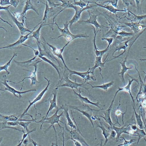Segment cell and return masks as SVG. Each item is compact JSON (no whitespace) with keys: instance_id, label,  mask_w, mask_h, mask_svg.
<instances>
[{"instance_id":"obj_1","label":"cell","mask_w":146,"mask_h":146,"mask_svg":"<svg viewBox=\"0 0 146 146\" xmlns=\"http://www.w3.org/2000/svg\"><path fill=\"white\" fill-rule=\"evenodd\" d=\"M68 107L72 108L73 110H76L79 112H81L84 116H85L88 119L90 120V122L92 125L94 130V133L95 135V139H96V134L95 129H94V125L93 120L96 119V117L93 115V113H97L100 111L103 110L104 109H100V110H94L91 109L89 106L87 105H83L82 106H79V107H74V106H69L68 105Z\"/></svg>"},{"instance_id":"obj_2","label":"cell","mask_w":146,"mask_h":146,"mask_svg":"<svg viewBox=\"0 0 146 146\" xmlns=\"http://www.w3.org/2000/svg\"><path fill=\"white\" fill-rule=\"evenodd\" d=\"M54 24H56L58 30L61 33V35L60 36H58V37L51 38V39H58L59 38L61 37H64L66 38V40L68 42H71L73 40L76 38H87L89 37V36L85 35V34H77V35H74L72 34L69 31L68 29V26H69V23L68 22H66L65 23H63L64 25V29H61L59 27L58 25L57 24L56 22L54 23Z\"/></svg>"},{"instance_id":"obj_3","label":"cell","mask_w":146,"mask_h":146,"mask_svg":"<svg viewBox=\"0 0 146 146\" xmlns=\"http://www.w3.org/2000/svg\"><path fill=\"white\" fill-rule=\"evenodd\" d=\"M61 110V109L60 107H57L56 111L55 113H54L53 116H51V117H48L46 118L44 121L41 124V126H40V129H42V125H43V124L44 123H49V124H51V126H50L46 130V131H47L49 129L51 128V127H53V128H54V130L55 132L56 133V130L55 127L54 126V124H55V123H57V124H58V126H59V127H60L61 129L62 128H63V127H62V126L60 125V124H59V122H61V123H63V124L64 123L63 121H61L60 120V118L62 116H64V111L62 112V113H61L60 115H58V113L59 111Z\"/></svg>"},{"instance_id":"obj_4","label":"cell","mask_w":146,"mask_h":146,"mask_svg":"<svg viewBox=\"0 0 146 146\" xmlns=\"http://www.w3.org/2000/svg\"><path fill=\"white\" fill-rule=\"evenodd\" d=\"M71 113H72L73 120L74 121L75 123L76 124V126H77V129H71V131L69 130L66 124H65L66 130L67 133H68L70 135V138H69L68 139H70V138H72L73 139H75V140L79 141V142H80L82 145L90 146L86 143V141L85 140L84 137L82 133H81L80 130L79 129V127H78L77 124H76L74 118V116H73V113L72 110H71Z\"/></svg>"},{"instance_id":"obj_5","label":"cell","mask_w":146,"mask_h":146,"mask_svg":"<svg viewBox=\"0 0 146 146\" xmlns=\"http://www.w3.org/2000/svg\"><path fill=\"white\" fill-rule=\"evenodd\" d=\"M42 60H40V61H36V62H34L32 63V64H30L29 66H34L35 68V69L34 72H32V71H29V70H25V69H23V70L25 71H28V72H31L32 73V74L31 76H30L29 77H26L25 78H23L21 81L20 82H12L11 81H7V82H11L15 84H17L20 83L22 82H24V80L27 79H30L31 80V85L34 86L36 83H39L40 82H38L37 79V76L36 73L37 71L38 68V64L40 62H42Z\"/></svg>"},{"instance_id":"obj_6","label":"cell","mask_w":146,"mask_h":146,"mask_svg":"<svg viewBox=\"0 0 146 146\" xmlns=\"http://www.w3.org/2000/svg\"><path fill=\"white\" fill-rule=\"evenodd\" d=\"M5 76V79H4V82H1V83L4 85L5 86V87L3 89H1V91H3V92H10L11 93L13 94V95L18 98H22V96L21 94H24L27 93L29 92H33V91H36V89H32V90H27L26 91H23V92H21V91H18L15 90L14 88L10 86L9 84H7V80L6 79V76Z\"/></svg>"},{"instance_id":"obj_7","label":"cell","mask_w":146,"mask_h":146,"mask_svg":"<svg viewBox=\"0 0 146 146\" xmlns=\"http://www.w3.org/2000/svg\"><path fill=\"white\" fill-rule=\"evenodd\" d=\"M44 79H46L47 81V86H46V87L45 88L44 90H43V91H42V92H40V93L39 94H38V95L36 97V98L34 99V100L33 101V102H31L30 101H29V105L28 106V107H27V109H26V110H24V111H23V113L22 114H21V116L20 117V118H21V119H22L23 117V116H25V115H28L29 116H30V117L31 116V115H30V114L28 113V111L29 109H30V108L31 107L32 105H33V104H34L36 103L37 102L40 101V100H41V99H42L43 96H44V94H45L46 92L48 90V87H49V85H50V80H48V79H47V78H46L45 77H44Z\"/></svg>"},{"instance_id":"obj_8","label":"cell","mask_w":146,"mask_h":146,"mask_svg":"<svg viewBox=\"0 0 146 146\" xmlns=\"http://www.w3.org/2000/svg\"><path fill=\"white\" fill-rule=\"evenodd\" d=\"M65 70H67L68 73L69 74V76H71L72 75L76 74L79 76L80 77H82L83 80H84V82L89 81H96V79L95 78V76H91L90 74H91V68L89 67V69L87 72H76V71H72L70 70L68 68H65Z\"/></svg>"},{"instance_id":"obj_9","label":"cell","mask_w":146,"mask_h":146,"mask_svg":"<svg viewBox=\"0 0 146 146\" xmlns=\"http://www.w3.org/2000/svg\"><path fill=\"white\" fill-rule=\"evenodd\" d=\"M62 80H63V81L65 82V83L58 86L56 88H57V89L58 87L65 86V87H70V88H72L73 90L74 89H76V90H78V87H83V88H84L86 90H88V91H89L87 88L83 86L84 84L78 83H77V82H76V79H75V82H72V81H71V80L69 79V77H68V74L66 76H65L64 78H63V77H62Z\"/></svg>"},{"instance_id":"obj_10","label":"cell","mask_w":146,"mask_h":146,"mask_svg":"<svg viewBox=\"0 0 146 146\" xmlns=\"http://www.w3.org/2000/svg\"><path fill=\"white\" fill-rule=\"evenodd\" d=\"M88 3V5L83 9H82L79 6H76L75 9H74L75 11V13L74 15V17H73L72 19L68 22V23H69V25H70V27H72L74 23L77 22L79 20V19L81 18V14H82V12L84 11H86L88 9L93 8L94 6H89V3Z\"/></svg>"},{"instance_id":"obj_11","label":"cell","mask_w":146,"mask_h":146,"mask_svg":"<svg viewBox=\"0 0 146 146\" xmlns=\"http://www.w3.org/2000/svg\"><path fill=\"white\" fill-rule=\"evenodd\" d=\"M89 13L90 16V19L86 20V21H79V23H87V24H91L94 25L95 26L96 30H98L99 28L105 27L108 28V27H105V26H101L99 24V23L97 21V17L98 16H100V14H92L89 10L86 11Z\"/></svg>"},{"instance_id":"obj_12","label":"cell","mask_w":146,"mask_h":146,"mask_svg":"<svg viewBox=\"0 0 146 146\" xmlns=\"http://www.w3.org/2000/svg\"><path fill=\"white\" fill-rule=\"evenodd\" d=\"M70 42V41H69V42H68L61 49H58V48H57L56 47L54 46L53 45L50 44H48V42H46V43L48 46H49L51 48V51L53 52L54 54L58 58L62 60L63 64H64V65L65 68H67L68 67H67V66L66 65L65 63L64 58H63V55H62V54H63V52L64 51L65 48L69 44Z\"/></svg>"},{"instance_id":"obj_13","label":"cell","mask_w":146,"mask_h":146,"mask_svg":"<svg viewBox=\"0 0 146 146\" xmlns=\"http://www.w3.org/2000/svg\"><path fill=\"white\" fill-rule=\"evenodd\" d=\"M131 124L129 125H127L126 126V125H124L123 127H116L115 124L113 125L112 126V128L111 129L114 130L116 133H117V137L116 138V140L117 142L120 140V138L121 137V134L123 133H125V134H128L130 135L129 132V131L131 130Z\"/></svg>"},{"instance_id":"obj_14","label":"cell","mask_w":146,"mask_h":146,"mask_svg":"<svg viewBox=\"0 0 146 146\" xmlns=\"http://www.w3.org/2000/svg\"><path fill=\"white\" fill-rule=\"evenodd\" d=\"M127 74L128 75V76L129 77H130V78H131V80H130V79H128L129 83L126 86H124V87H123V88H120V87H118V91L116 92L115 95H117L118 93L119 92H120V91H124L128 92L129 94L130 95L131 97V99H132V102H133L134 106H135V100H134L133 96L131 94V85L132 84V82H133L134 81H135V82H137L138 84L139 85V82H138V81L137 79H135V78H134V77H131V76H130L129 74L128 73H127Z\"/></svg>"},{"instance_id":"obj_15","label":"cell","mask_w":146,"mask_h":146,"mask_svg":"<svg viewBox=\"0 0 146 146\" xmlns=\"http://www.w3.org/2000/svg\"><path fill=\"white\" fill-rule=\"evenodd\" d=\"M9 11L10 10L8 11V13H9V14L10 16L11 17L13 21V22H14V23L17 25V27L19 29V30L21 35L23 36V35L25 34L26 32H29V33H30V32L32 31L30 30L31 29H29L26 28L24 26V23L23 22H20L18 21L17 18L15 17V16H14L13 13L11 12L12 13V15L11 13Z\"/></svg>"},{"instance_id":"obj_16","label":"cell","mask_w":146,"mask_h":146,"mask_svg":"<svg viewBox=\"0 0 146 146\" xmlns=\"http://www.w3.org/2000/svg\"><path fill=\"white\" fill-rule=\"evenodd\" d=\"M31 9L34 10L38 15H39L37 9L35 8L34 4H33L32 1L31 0H27L26 1V3H25V5L24 6V8H23L22 13L19 14V17H21L22 22L24 23V18L26 16L27 12L28 11Z\"/></svg>"},{"instance_id":"obj_17","label":"cell","mask_w":146,"mask_h":146,"mask_svg":"<svg viewBox=\"0 0 146 146\" xmlns=\"http://www.w3.org/2000/svg\"><path fill=\"white\" fill-rule=\"evenodd\" d=\"M39 25V24L37 25L33 29V30L31 32L29 33V34H27V35H25V36H23V35H21L20 37L19 38V40L15 42V43H13V44H11L8 45V46H6L3 47H1L0 49H3V48H9L11 47H16L18 46L19 45L21 44H23V43H24L25 41L27 40L28 38H29V36L30 35L31 33H33L34 32V30Z\"/></svg>"},{"instance_id":"obj_18","label":"cell","mask_w":146,"mask_h":146,"mask_svg":"<svg viewBox=\"0 0 146 146\" xmlns=\"http://www.w3.org/2000/svg\"><path fill=\"white\" fill-rule=\"evenodd\" d=\"M116 96V95H114L113 100L111 102V104L109 108H108L107 110H106L104 111L103 113L104 114V116H99V117H101L104 119V120L106 121V122L110 125L111 129L112 128L113 125H114V124L113 123L112 121H111V118L110 113L111 111L112 110V108L113 105V102H114V99H115Z\"/></svg>"},{"instance_id":"obj_19","label":"cell","mask_w":146,"mask_h":146,"mask_svg":"<svg viewBox=\"0 0 146 146\" xmlns=\"http://www.w3.org/2000/svg\"><path fill=\"white\" fill-rule=\"evenodd\" d=\"M73 90L74 91V94L76 96L77 98L82 102L83 104L85 103L86 104H92V105H94L96 107H98L100 109H102V107H100V104L99 101H98L97 102H91V101L87 97H83V96H82L81 94V92L80 91V88L79 89V93H76L74 90Z\"/></svg>"},{"instance_id":"obj_20","label":"cell","mask_w":146,"mask_h":146,"mask_svg":"<svg viewBox=\"0 0 146 146\" xmlns=\"http://www.w3.org/2000/svg\"><path fill=\"white\" fill-rule=\"evenodd\" d=\"M57 89V88H56L55 90H54L53 91V92H52V94H53V95H54V97H53L52 100L50 101V107H49V109H48L46 116L45 117H43V118H42V120L43 121V122L44 121L46 118H47L48 116V114H49V113L50 112L51 113V111L54 108H55V109H56L58 107L57 106L56 103Z\"/></svg>"},{"instance_id":"obj_21","label":"cell","mask_w":146,"mask_h":146,"mask_svg":"<svg viewBox=\"0 0 146 146\" xmlns=\"http://www.w3.org/2000/svg\"><path fill=\"white\" fill-rule=\"evenodd\" d=\"M61 110H64V117L66 118L68 121V125L70 126L71 128V129H77V126H76L74 124L72 120L69 116L68 113V107L67 105L65 104V105H62L60 107Z\"/></svg>"},{"instance_id":"obj_22","label":"cell","mask_w":146,"mask_h":146,"mask_svg":"<svg viewBox=\"0 0 146 146\" xmlns=\"http://www.w3.org/2000/svg\"><path fill=\"white\" fill-rule=\"evenodd\" d=\"M21 115H11L4 116L0 114L1 117V124L7 125V122L9 121H16L20 118Z\"/></svg>"},{"instance_id":"obj_23","label":"cell","mask_w":146,"mask_h":146,"mask_svg":"<svg viewBox=\"0 0 146 146\" xmlns=\"http://www.w3.org/2000/svg\"><path fill=\"white\" fill-rule=\"evenodd\" d=\"M131 21V23H126V22H121L122 23H124L127 27H129L131 29V30L133 31L135 34L137 33L139 31L141 30L144 28L146 27V26L145 25H141L140 23L137 22H133L132 20L129 19Z\"/></svg>"},{"instance_id":"obj_24","label":"cell","mask_w":146,"mask_h":146,"mask_svg":"<svg viewBox=\"0 0 146 146\" xmlns=\"http://www.w3.org/2000/svg\"><path fill=\"white\" fill-rule=\"evenodd\" d=\"M85 1L86 3H94L96 5H97V6H100V7H102V8H104V9H107V10L109 11L111 13H114L116 14V16L117 17V13L119 11H123V12H127V10L126 9H116L114 8L111 5H101L99 3H97L94 1Z\"/></svg>"},{"instance_id":"obj_25","label":"cell","mask_w":146,"mask_h":146,"mask_svg":"<svg viewBox=\"0 0 146 146\" xmlns=\"http://www.w3.org/2000/svg\"><path fill=\"white\" fill-rule=\"evenodd\" d=\"M96 119H97L98 120H99V121H100V124L96 123V127H97L100 128L102 129V131L103 135H104L105 139V143H104V145H103V146H104L107 145V142H108V141H109L108 140V138H109V137H110V135L111 130H108L105 128V127L104 126L103 124V123L102 122L100 119V118L97 117L96 118Z\"/></svg>"},{"instance_id":"obj_26","label":"cell","mask_w":146,"mask_h":146,"mask_svg":"<svg viewBox=\"0 0 146 146\" xmlns=\"http://www.w3.org/2000/svg\"><path fill=\"white\" fill-rule=\"evenodd\" d=\"M129 55H127L126 57L124 58V60H123V62H119L120 64L121 65V67H122V69L121 70V72L120 73H118V74L119 76L121 78V80H122V82L125 84V81L124 78V74L125 73H127V71L129 69H131L132 67H127L126 66V63L127 62V58L128 56Z\"/></svg>"},{"instance_id":"obj_27","label":"cell","mask_w":146,"mask_h":146,"mask_svg":"<svg viewBox=\"0 0 146 146\" xmlns=\"http://www.w3.org/2000/svg\"><path fill=\"white\" fill-rule=\"evenodd\" d=\"M135 69L137 70V72L138 73L139 76V90L138 93L136 97V100H137L138 102H139L138 100H137L138 96L139 95H146V83L145 82H144V81H142L141 79V77L140 73H139V71L137 69L136 66H135Z\"/></svg>"},{"instance_id":"obj_28","label":"cell","mask_w":146,"mask_h":146,"mask_svg":"<svg viewBox=\"0 0 146 146\" xmlns=\"http://www.w3.org/2000/svg\"><path fill=\"white\" fill-rule=\"evenodd\" d=\"M102 56H96V59L95 62H94V65L92 68H91V74H92L93 76H94V70H95L96 68H97L104 67L105 63L107 62H108V59H109L108 58H107V60H106L105 62L102 63Z\"/></svg>"},{"instance_id":"obj_29","label":"cell","mask_w":146,"mask_h":146,"mask_svg":"<svg viewBox=\"0 0 146 146\" xmlns=\"http://www.w3.org/2000/svg\"><path fill=\"white\" fill-rule=\"evenodd\" d=\"M92 28L93 29L94 32V38L93 42L94 46V51H95L96 56H103V55L105 53H106V52L108 51L109 48L107 47V48L106 49H104V50H102V51H99V50H98V48H97V47H96V34H97V33L98 31L96 32V31L95 28H94L93 26H92Z\"/></svg>"},{"instance_id":"obj_30","label":"cell","mask_w":146,"mask_h":146,"mask_svg":"<svg viewBox=\"0 0 146 146\" xmlns=\"http://www.w3.org/2000/svg\"><path fill=\"white\" fill-rule=\"evenodd\" d=\"M132 107H133V110H134V113H135V118H136V121H137V124L138 126H139V128L141 129H144L145 128V127H144V125H143V122L142 121V120L141 119V114L142 113V111L141 110L139 114H137L136 111L135 110V106L133 105V104H132Z\"/></svg>"},{"instance_id":"obj_31","label":"cell","mask_w":146,"mask_h":146,"mask_svg":"<svg viewBox=\"0 0 146 146\" xmlns=\"http://www.w3.org/2000/svg\"><path fill=\"white\" fill-rule=\"evenodd\" d=\"M40 2L44 3V4L46 5V9L44 12V18H43V20H42L41 22H44L45 21L46 19L47 18H49L51 17L52 15H53V13H54V11L53 10L54 7H51V8H49L48 4V1H46V4H45L44 3L42 2V1H40Z\"/></svg>"},{"instance_id":"obj_32","label":"cell","mask_w":146,"mask_h":146,"mask_svg":"<svg viewBox=\"0 0 146 146\" xmlns=\"http://www.w3.org/2000/svg\"><path fill=\"white\" fill-rule=\"evenodd\" d=\"M44 22H41L40 23V25L39 28L37 29L36 31H34L32 33V36H31L29 37V38H34L36 40L37 42V43L40 44V40H39V37L40 36V31L41 29L42 28V27H44L45 26H47V25H49L50 24H51V23L50 24H44Z\"/></svg>"},{"instance_id":"obj_33","label":"cell","mask_w":146,"mask_h":146,"mask_svg":"<svg viewBox=\"0 0 146 146\" xmlns=\"http://www.w3.org/2000/svg\"><path fill=\"white\" fill-rule=\"evenodd\" d=\"M59 1L62 2V4L59 6L62 9L64 10L66 9L73 8L74 9L76 6L73 5L74 1H68V0H59Z\"/></svg>"},{"instance_id":"obj_34","label":"cell","mask_w":146,"mask_h":146,"mask_svg":"<svg viewBox=\"0 0 146 146\" xmlns=\"http://www.w3.org/2000/svg\"><path fill=\"white\" fill-rule=\"evenodd\" d=\"M38 57L39 58H41L42 61H44L45 62H47V63H48V64H51L53 67L55 69L57 72L58 74V76H59V79H61V77H60V72H59V69H58V68L56 65L54 63H53V62H51V61L49 60V59L47 58L46 57L43 56V55H42V54H41V53H40V55L38 56Z\"/></svg>"},{"instance_id":"obj_35","label":"cell","mask_w":146,"mask_h":146,"mask_svg":"<svg viewBox=\"0 0 146 146\" xmlns=\"http://www.w3.org/2000/svg\"><path fill=\"white\" fill-rule=\"evenodd\" d=\"M134 135L135 136L138 137V139L137 142V145H136V146H137L140 139L142 138H145V137H146V132H145L144 129H141L139 128H138L137 130L134 131Z\"/></svg>"},{"instance_id":"obj_36","label":"cell","mask_w":146,"mask_h":146,"mask_svg":"<svg viewBox=\"0 0 146 146\" xmlns=\"http://www.w3.org/2000/svg\"><path fill=\"white\" fill-rule=\"evenodd\" d=\"M87 84H88L92 86V89L96 88H100V89H102V90H105V91H108V88L111 87L113 85V84L114 82H113V81H112L111 82H110L108 83L104 84L102 85L96 86H93L92 85V84H90L89 83H87Z\"/></svg>"},{"instance_id":"obj_37","label":"cell","mask_w":146,"mask_h":146,"mask_svg":"<svg viewBox=\"0 0 146 146\" xmlns=\"http://www.w3.org/2000/svg\"><path fill=\"white\" fill-rule=\"evenodd\" d=\"M17 53H16V54L15 53H13V56L11 58V59L9 60V61L8 63H6V64L4 65L1 66H0V71H1V72L2 71H5L6 73H7V74H9L10 72H9V70H8V68L10 66L12 60L13 59V58H14L15 56H17Z\"/></svg>"},{"instance_id":"obj_38","label":"cell","mask_w":146,"mask_h":146,"mask_svg":"<svg viewBox=\"0 0 146 146\" xmlns=\"http://www.w3.org/2000/svg\"><path fill=\"white\" fill-rule=\"evenodd\" d=\"M120 100H121V97L120 96L119 97V106L117 107V110L115 111V116H116V118L117 119V124H119V126H121L120 124L119 123V121H118V119L117 118V116L118 115H120V114H121L122 115V122H123V124H124V115H125V113H126L127 111V107H126V111H125L124 113L121 112L119 110V107L120 106L121 104H120Z\"/></svg>"},{"instance_id":"obj_39","label":"cell","mask_w":146,"mask_h":146,"mask_svg":"<svg viewBox=\"0 0 146 146\" xmlns=\"http://www.w3.org/2000/svg\"><path fill=\"white\" fill-rule=\"evenodd\" d=\"M111 29L113 32V33L118 34V35H119V36H120L122 37L123 38H124L125 37L129 36H132L134 35V34L133 33H128V32H125V31L122 30H121L120 32H117V31L113 30V29L112 27H111Z\"/></svg>"},{"instance_id":"obj_40","label":"cell","mask_w":146,"mask_h":146,"mask_svg":"<svg viewBox=\"0 0 146 146\" xmlns=\"http://www.w3.org/2000/svg\"><path fill=\"white\" fill-rule=\"evenodd\" d=\"M73 4L74 6H79L82 9H83L88 5V3H86L85 1L80 0L79 1H76L75 0H74Z\"/></svg>"},{"instance_id":"obj_41","label":"cell","mask_w":146,"mask_h":146,"mask_svg":"<svg viewBox=\"0 0 146 146\" xmlns=\"http://www.w3.org/2000/svg\"><path fill=\"white\" fill-rule=\"evenodd\" d=\"M118 1H119L118 0H105V1H104L103 2H102V3L100 4L102 5L106 3H111L112 4V6L114 8H118Z\"/></svg>"},{"instance_id":"obj_42","label":"cell","mask_w":146,"mask_h":146,"mask_svg":"<svg viewBox=\"0 0 146 146\" xmlns=\"http://www.w3.org/2000/svg\"><path fill=\"white\" fill-rule=\"evenodd\" d=\"M121 138H122L123 140H124V142L123 144H120V145H118L117 146H129L130 145L132 144V143H134V142H135L136 141V139H131L129 141H127L124 138V137H121Z\"/></svg>"},{"instance_id":"obj_43","label":"cell","mask_w":146,"mask_h":146,"mask_svg":"<svg viewBox=\"0 0 146 146\" xmlns=\"http://www.w3.org/2000/svg\"><path fill=\"white\" fill-rule=\"evenodd\" d=\"M129 11V12L131 14H133L134 16L135 17L134 19H133V20H135L136 21V22L139 23H140V21H141L142 20L145 19H146V15H142V16H137V15H135V14L131 12L130 11H129V10L128 9Z\"/></svg>"},{"instance_id":"obj_44","label":"cell","mask_w":146,"mask_h":146,"mask_svg":"<svg viewBox=\"0 0 146 146\" xmlns=\"http://www.w3.org/2000/svg\"><path fill=\"white\" fill-rule=\"evenodd\" d=\"M36 130V128H34V129L32 130L31 131H30L29 132H28V133H26H26H25V132H23V139L21 141L19 144L18 145L16 146H21L24 140H25V139L28 136H29V135H30V134L31 133V132H34V131H35Z\"/></svg>"},{"instance_id":"obj_45","label":"cell","mask_w":146,"mask_h":146,"mask_svg":"<svg viewBox=\"0 0 146 146\" xmlns=\"http://www.w3.org/2000/svg\"><path fill=\"white\" fill-rule=\"evenodd\" d=\"M31 122V121H20L19 125L20 126H21L23 128L25 129L27 131V133H28L30 131L28 129V126Z\"/></svg>"},{"instance_id":"obj_46","label":"cell","mask_w":146,"mask_h":146,"mask_svg":"<svg viewBox=\"0 0 146 146\" xmlns=\"http://www.w3.org/2000/svg\"><path fill=\"white\" fill-rule=\"evenodd\" d=\"M5 129H11L21 131V132H24V131H23V130H21L18 129L17 128L11 127V126H9L7 125H3V124H1V130Z\"/></svg>"},{"instance_id":"obj_47","label":"cell","mask_w":146,"mask_h":146,"mask_svg":"<svg viewBox=\"0 0 146 146\" xmlns=\"http://www.w3.org/2000/svg\"><path fill=\"white\" fill-rule=\"evenodd\" d=\"M116 136H117V133L116 131L114 130L111 129V132L110 135L108 138V140L115 139H116Z\"/></svg>"},{"instance_id":"obj_48","label":"cell","mask_w":146,"mask_h":146,"mask_svg":"<svg viewBox=\"0 0 146 146\" xmlns=\"http://www.w3.org/2000/svg\"><path fill=\"white\" fill-rule=\"evenodd\" d=\"M0 5L1 6H4L7 5H11L10 0H1Z\"/></svg>"},{"instance_id":"obj_49","label":"cell","mask_w":146,"mask_h":146,"mask_svg":"<svg viewBox=\"0 0 146 146\" xmlns=\"http://www.w3.org/2000/svg\"><path fill=\"white\" fill-rule=\"evenodd\" d=\"M102 40H106L108 42V45L107 46L108 47L110 48V46L112 44L113 41V38H102Z\"/></svg>"},{"instance_id":"obj_50","label":"cell","mask_w":146,"mask_h":146,"mask_svg":"<svg viewBox=\"0 0 146 146\" xmlns=\"http://www.w3.org/2000/svg\"><path fill=\"white\" fill-rule=\"evenodd\" d=\"M11 5L13 6L15 8H17L19 3V0H10Z\"/></svg>"},{"instance_id":"obj_51","label":"cell","mask_w":146,"mask_h":146,"mask_svg":"<svg viewBox=\"0 0 146 146\" xmlns=\"http://www.w3.org/2000/svg\"><path fill=\"white\" fill-rule=\"evenodd\" d=\"M63 134H62V136H63V146H65V138H64V134L65 132V129L63 127ZM56 135V144L55 145L56 146H58V141H57V135L56 133H55Z\"/></svg>"},{"instance_id":"obj_52","label":"cell","mask_w":146,"mask_h":146,"mask_svg":"<svg viewBox=\"0 0 146 146\" xmlns=\"http://www.w3.org/2000/svg\"><path fill=\"white\" fill-rule=\"evenodd\" d=\"M69 139L73 141L76 146H83L78 141L73 139L72 138H70Z\"/></svg>"},{"instance_id":"obj_53","label":"cell","mask_w":146,"mask_h":146,"mask_svg":"<svg viewBox=\"0 0 146 146\" xmlns=\"http://www.w3.org/2000/svg\"><path fill=\"white\" fill-rule=\"evenodd\" d=\"M11 6V5H9V6H0V10H5L8 11L10 10L9 7Z\"/></svg>"},{"instance_id":"obj_54","label":"cell","mask_w":146,"mask_h":146,"mask_svg":"<svg viewBox=\"0 0 146 146\" xmlns=\"http://www.w3.org/2000/svg\"><path fill=\"white\" fill-rule=\"evenodd\" d=\"M131 129L132 130L134 131H135L137 130V129H138V127L136 126L135 124H131Z\"/></svg>"},{"instance_id":"obj_55","label":"cell","mask_w":146,"mask_h":146,"mask_svg":"<svg viewBox=\"0 0 146 146\" xmlns=\"http://www.w3.org/2000/svg\"><path fill=\"white\" fill-rule=\"evenodd\" d=\"M135 1L136 2V3H137V11L138 12H139V10H140V5L139 4H140V2L141 1Z\"/></svg>"},{"instance_id":"obj_56","label":"cell","mask_w":146,"mask_h":146,"mask_svg":"<svg viewBox=\"0 0 146 146\" xmlns=\"http://www.w3.org/2000/svg\"><path fill=\"white\" fill-rule=\"evenodd\" d=\"M31 142L33 143V145H34V146H37V145H39L40 146H42L40 145H38L37 143H36V141H34L33 140V139H31Z\"/></svg>"},{"instance_id":"obj_57","label":"cell","mask_w":146,"mask_h":146,"mask_svg":"<svg viewBox=\"0 0 146 146\" xmlns=\"http://www.w3.org/2000/svg\"><path fill=\"white\" fill-rule=\"evenodd\" d=\"M1 20L2 21H3L4 22L6 23H8V24H9V25H10L11 26V27H13V26H12L11 24H10L7 21H4V20L3 19H2L1 18Z\"/></svg>"},{"instance_id":"obj_58","label":"cell","mask_w":146,"mask_h":146,"mask_svg":"<svg viewBox=\"0 0 146 146\" xmlns=\"http://www.w3.org/2000/svg\"><path fill=\"white\" fill-rule=\"evenodd\" d=\"M141 61H146V58H144V59H140Z\"/></svg>"},{"instance_id":"obj_59","label":"cell","mask_w":146,"mask_h":146,"mask_svg":"<svg viewBox=\"0 0 146 146\" xmlns=\"http://www.w3.org/2000/svg\"><path fill=\"white\" fill-rule=\"evenodd\" d=\"M144 72V73H145V74H146V73H145V72ZM146 75L145 76V79H144V82H145V80H146Z\"/></svg>"},{"instance_id":"obj_60","label":"cell","mask_w":146,"mask_h":146,"mask_svg":"<svg viewBox=\"0 0 146 146\" xmlns=\"http://www.w3.org/2000/svg\"><path fill=\"white\" fill-rule=\"evenodd\" d=\"M56 144H55V143H52V144H51V146H54V145H55Z\"/></svg>"},{"instance_id":"obj_61","label":"cell","mask_w":146,"mask_h":146,"mask_svg":"<svg viewBox=\"0 0 146 146\" xmlns=\"http://www.w3.org/2000/svg\"><path fill=\"white\" fill-rule=\"evenodd\" d=\"M100 146H103V145H102V141H101V143H100Z\"/></svg>"},{"instance_id":"obj_62","label":"cell","mask_w":146,"mask_h":146,"mask_svg":"<svg viewBox=\"0 0 146 146\" xmlns=\"http://www.w3.org/2000/svg\"><path fill=\"white\" fill-rule=\"evenodd\" d=\"M145 110H146V107H145ZM146 122V118H145V122Z\"/></svg>"},{"instance_id":"obj_63","label":"cell","mask_w":146,"mask_h":146,"mask_svg":"<svg viewBox=\"0 0 146 146\" xmlns=\"http://www.w3.org/2000/svg\"><path fill=\"white\" fill-rule=\"evenodd\" d=\"M144 139H145V141L146 143V139L145 138H144Z\"/></svg>"},{"instance_id":"obj_64","label":"cell","mask_w":146,"mask_h":146,"mask_svg":"<svg viewBox=\"0 0 146 146\" xmlns=\"http://www.w3.org/2000/svg\"><path fill=\"white\" fill-rule=\"evenodd\" d=\"M144 48H146V47H144Z\"/></svg>"}]
</instances>
